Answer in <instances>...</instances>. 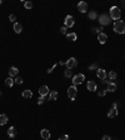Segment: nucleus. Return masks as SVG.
Listing matches in <instances>:
<instances>
[{
    "instance_id": "34",
    "label": "nucleus",
    "mask_w": 125,
    "mask_h": 140,
    "mask_svg": "<svg viewBox=\"0 0 125 140\" xmlns=\"http://www.w3.org/2000/svg\"><path fill=\"white\" fill-rule=\"evenodd\" d=\"M43 103H44V96H40L39 99H38V104H39V105H41Z\"/></svg>"
},
{
    "instance_id": "9",
    "label": "nucleus",
    "mask_w": 125,
    "mask_h": 140,
    "mask_svg": "<svg viewBox=\"0 0 125 140\" xmlns=\"http://www.w3.org/2000/svg\"><path fill=\"white\" fill-rule=\"evenodd\" d=\"M96 76L103 81V80H105V79H106L108 74H106V71H105L104 69H98V70H96Z\"/></svg>"
},
{
    "instance_id": "20",
    "label": "nucleus",
    "mask_w": 125,
    "mask_h": 140,
    "mask_svg": "<svg viewBox=\"0 0 125 140\" xmlns=\"http://www.w3.org/2000/svg\"><path fill=\"white\" fill-rule=\"evenodd\" d=\"M21 95H23V98H25V99H31L33 98L31 90H24L23 93H21Z\"/></svg>"
},
{
    "instance_id": "14",
    "label": "nucleus",
    "mask_w": 125,
    "mask_h": 140,
    "mask_svg": "<svg viewBox=\"0 0 125 140\" xmlns=\"http://www.w3.org/2000/svg\"><path fill=\"white\" fill-rule=\"evenodd\" d=\"M16 134H18V131H16V129H15L14 126H10V128L8 129V135H9L10 138H15Z\"/></svg>"
},
{
    "instance_id": "38",
    "label": "nucleus",
    "mask_w": 125,
    "mask_h": 140,
    "mask_svg": "<svg viewBox=\"0 0 125 140\" xmlns=\"http://www.w3.org/2000/svg\"><path fill=\"white\" fill-rule=\"evenodd\" d=\"M111 108H118V104H116V103H113V106H111Z\"/></svg>"
},
{
    "instance_id": "11",
    "label": "nucleus",
    "mask_w": 125,
    "mask_h": 140,
    "mask_svg": "<svg viewBox=\"0 0 125 140\" xmlns=\"http://www.w3.org/2000/svg\"><path fill=\"white\" fill-rule=\"evenodd\" d=\"M39 94H40V96H45V95L49 94V88L46 85H41L39 88Z\"/></svg>"
},
{
    "instance_id": "4",
    "label": "nucleus",
    "mask_w": 125,
    "mask_h": 140,
    "mask_svg": "<svg viewBox=\"0 0 125 140\" xmlns=\"http://www.w3.org/2000/svg\"><path fill=\"white\" fill-rule=\"evenodd\" d=\"M76 94H78V89H76V86H75V85H71V86L68 89V96L71 99V100L75 99Z\"/></svg>"
},
{
    "instance_id": "12",
    "label": "nucleus",
    "mask_w": 125,
    "mask_h": 140,
    "mask_svg": "<svg viewBox=\"0 0 125 140\" xmlns=\"http://www.w3.org/2000/svg\"><path fill=\"white\" fill-rule=\"evenodd\" d=\"M40 135L44 140H49L50 139V131H49L48 129H43V130L40 131Z\"/></svg>"
},
{
    "instance_id": "24",
    "label": "nucleus",
    "mask_w": 125,
    "mask_h": 140,
    "mask_svg": "<svg viewBox=\"0 0 125 140\" xmlns=\"http://www.w3.org/2000/svg\"><path fill=\"white\" fill-rule=\"evenodd\" d=\"M108 76H109V79H110V80H115V79H116V73L111 70V71L109 73V74H108Z\"/></svg>"
},
{
    "instance_id": "33",
    "label": "nucleus",
    "mask_w": 125,
    "mask_h": 140,
    "mask_svg": "<svg viewBox=\"0 0 125 140\" xmlns=\"http://www.w3.org/2000/svg\"><path fill=\"white\" fill-rule=\"evenodd\" d=\"M103 30H104V29H103V26L96 28V33H98V35H99V34H101V33H103Z\"/></svg>"
},
{
    "instance_id": "13",
    "label": "nucleus",
    "mask_w": 125,
    "mask_h": 140,
    "mask_svg": "<svg viewBox=\"0 0 125 140\" xmlns=\"http://www.w3.org/2000/svg\"><path fill=\"white\" fill-rule=\"evenodd\" d=\"M98 40H99L100 44H105V43L108 41V35L104 34V33H101V34L98 35Z\"/></svg>"
},
{
    "instance_id": "6",
    "label": "nucleus",
    "mask_w": 125,
    "mask_h": 140,
    "mask_svg": "<svg viewBox=\"0 0 125 140\" xmlns=\"http://www.w3.org/2000/svg\"><path fill=\"white\" fill-rule=\"evenodd\" d=\"M78 65V60L75 59V58H70V59H68V61H66V66H68V69H74L75 66Z\"/></svg>"
},
{
    "instance_id": "7",
    "label": "nucleus",
    "mask_w": 125,
    "mask_h": 140,
    "mask_svg": "<svg viewBox=\"0 0 125 140\" xmlns=\"http://www.w3.org/2000/svg\"><path fill=\"white\" fill-rule=\"evenodd\" d=\"M75 24V20L71 15H68L66 18H65V26L66 28H73Z\"/></svg>"
},
{
    "instance_id": "22",
    "label": "nucleus",
    "mask_w": 125,
    "mask_h": 140,
    "mask_svg": "<svg viewBox=\"0 0 125 140\" xmlns=\"http://www.w3.org/2000/svg\"><path fill=\"white\" fill-rule=\"evenodd\" d=\"M14 80H13V78H8L6 80H5V85H6L8 88H11L13 85H14Z\"/></svg>"
},
{
    "instance_id": "36",
    "label": "nucleus",
    "mask_w": 125,
    "mask_h": 140,
    "mask_svg": "<svg viewBox=\"0 0 125 140\" xmlns=\"http://www.w3.org/2000/svg\"><path fill=\"white\" fill-rule=\"evenodd\" d=\"M103 140H111V139H110V136H108V135H104V136H103Z\"/></svg>"
},
{
    "instance_id": "15",
    "label": "nucleus",
    "mask_w": 125,
    "mask_h": 140,
    "mask_svg": "<svg viewBox=\"0 0 125 140\" xmlns=\"http://www.w3.org/2000/svg\"><path fill=\"white\" fill-rule=\"evenodd\" d=\"M18 73H19V70H18V68H15V66H11V68L9 69V75H10V78L16 76V75H18Z\"/></svg>"
},
{
    "instance_id": "1",
    "label": "nucleus",
    "mask_w": 125,
    "mask_h": 140,
    "mask_svg": "<svg viewBox=\"0 0 125 140\" xmlns=\"http://www.w3.org/2000/svg\"><path fill=\"white\" fill-rule=\"evenodd\" d=\"M114 31L118 33V34H125V23L121 20L116 21L114 24Z\"/></svg>"
},
{
    "instance_id": "5",
    "label": "nucleus",
    "mask_w": 125,
    "mask_h": 140,
    "mask_svg": "<svg viewBox=\"0 0 125 140\" xmlns=\"http://www.w3.org/2000/svg\"><path fill=\"white\" fill-rule=\"evenodd\" d=\"M85 80V76L83 74H76L73 78V85H78V84H81Z\"/></svg>"
},
{
    "instance_id": "32",
    "label": "nucleus",
    "mask_w": 125,
    "mask_h": 140,
    "mask_svg": "<svg viewBox=\"0 0 125 140\" xmlns=\"http://www.w3.org/2000/svg\"><path fill=\"white\" fill-rule=\"evenodd\" d=\"M58 140H69V136L68 135H60Z\"/></svg>"
},
{
    "instance_id": "21",
    "label": "nucleus",
    "mask_w": 125,
    "mask_h": 140,
    "mask_svg": "<svg viewBox=\"0 0 125 140\" xmlns=\"http://www.w3.org/2000/svg\"><path fill=\"white\" fill-rule=\"evenodd\" d=\"M8 123V116L5 114H0V125H5Z\"/></svg>"
},
{
    "instance_id": "19",
    "label": "nucleus",
    "mask_w": 125,
    "mask_h": 140,
    "mask_svg": "<svg viewBox=\"0 0 125 140\" xmlns=\"http://www.w3.org/2000/svg\"><path fill=\"white\" fill-rule=\"evenodd\" d=\"M14 30H15L16 34H20V33L23 31V25L19 24V23H15L14 24Z\"/></svg>"
},
{
    "instance_id": "17",
    "label": "nucleus",
    "mask_w": 125,
    "mask_h": 140,
    "mask_svg": "<svg viewBox=\"0 0 125 140\" xmlns=\"http://www.w3.org/2000/svg\"><path fill=\"white\" fill-rule=\"evenodd\" d=\"M66 39H68V40H70V41H75L78 39V35L75 34V33H68V34H66Z\"/></svg>"
},
{
    "instance_id": "10",
    "label": "nucleus",
    "mask_w": 125,
    "mask_h": 140,
    "mask_svg": "<svg viewBox=\"0 0 125 140\" xmlns=\"http://www.w3.org/2000/svg\"><path fill=\"white\" fill-rule=\"evenodd\" d=\"M78 10L80 13H86V11H88V4L84 3V1H80L78 4Z\"/></svg>"
},
{
    "instance_id": "41",
    "label": "nucleus",
    "mask_w": 125,
    "mask_h": 140,
    "mask_svg": "<svg viewBox=\"0 0 125 140\" xmlns=\"http://www.w3.org/2000/svg\"><path fill=\"white\" fill-rule=\"evenodd\" d=\"M0 4H1V0H0Z\"/></svg>"
},
{
    "instance_id": "8",
    "label": "nucleus",
    "mask_w": 125,
    "mask_h": 140,
    "mask_svg": "<svg viewBox=\"0 0 125 140\" xmlns=\"http://www.w3.org/2000/svg\"><path fill=\"white\" fill-rule=\"evenodd\" d=\"M103 83L106 84V91H115L116 90V85L113 81H108V80H103Z\"/></svg>"
},
{
    "instance_id": "23",
    "label": "nucleus",
    "mask_w": 125,
    "mask_h": 140,
    "mask_svg": "<svg viewBox=\"0 0 125 140\" xmlns=\"http://www.w3.org/2000/svg\"><path fill=\"white\" fill-rule=\"evenodd\" d=\"M58 91L56 90H53L51 93H50V100H56L58 99Z\"/></svg>"
},
{
    "instance_id": "3",
    "label": "nucleus",
    "mask_w": 125,
    "mask_h": 140,
    "mask_svg": "<svg viewBox=\"0 0 125 140\" xmlns=\"http://www.w3.org/2000/svg\"><path fill=\"white\" fill-rule=\"evenodd\" d=\"M99 21H100L101 26H104V25H109V24H110V21H111V19H110V16H109V15L103 14V15H100V16H99Z\"/></svg>"
},
{
    "instance_id": "37",
    "label": "nucleus",
    "mask_w": 125,
    "mask_h": 140,
    "mask_svg": "<svg viewBox=\"0 0 125 140\" xmlns=\"http://www.w3.org/2000/svg\"><path fill=\"white\" fill-rule=\"evenodd\" d=\"M55 66H56V65H53V68H50V69H48V73H49V74H50V73L53 71V69H54V68H55Z\"/></svg>"
},
{
    "instance_id": "35",
    "label": "nucleus",
    "mask_w": 125,
    "mask_h": 140,
    "mask_svg": "<svg viewBox=\"0 0 125 140\" xmlns=\"http://www.w3.org/2000/svg\"><path fill=\"white\" fill-rule=\"evenodd\" d=\"M93 69H99V68H98V65H96V64H93V65H90V66H89V70H93Z\"/></svg>"
},
{
    "instance_id": "16",
    "label": "nucleus",
    "mask_w": 125,
    "mask_h": 140,
    "mask_svg": "<svg viewBox=\"0 0 125 140\" xmlns=\"http://www.w3.org/2000/svg\"><path fill=\"white\" fill-rule=\"evenodd\" d=\"M86 88H88V90H90V91H95L96 90V84L94 81H88Z\"/></svg>"
},
{
    "instance_id": "25",
    "label": "nucleus",
    "mask_w": 125,
    "mask_h": 140,
    "mask_svg": "<svg viewBox=\"0 0 125 140\" xmlns=\"http://www.w3.org/2000/svg\"><path fill=\"white\" fill-rule=\"evenodd\" d=\"M24 6H25V9H31L33 8V3L31 1H24Z\"/></svg>"
},
{
    "instance_id": "39",
    "label": "nucleus",
    "mask_w": 125,
    "mask_h": 140,
    "mask_svg": "<svg viewBox=\"0 0 125 140\" xmlns=\"http://www.w3.org/2000/svg\"><path fill=\"white\" fill-rule=\"evenodd\" d=\"M121 5H123V8H125V0H123V1H121Z\"/></svg>"
},
{
    "instance_id": "29",
    "label": "nucleus",
    "mask_w": 125,
    "mask_h": 140,
    "mask_svg": "<svg viewBox=\"0 0 125 140\" xmlns=\"http://www.w3.org/2000/svg\"><path fill=\"white\" fill-rule=\"evenodd\" d=\"M89 18L94 20V19L96 18V13H95V11H90V13H89Z\"/></svg>"
},
{
    "instance_id": "2",
    "label": "nucleus",
    "mask_w": 125,
    "mask_h": 140,
    "mask_svg": "<svg viewBox=\"0 0 125 140\" xmlns=\"http://www.w3.org/2000/svg\"><path fill=\"white\" fill-rule=\"evenodd\" d=\"M120 16H121V11H120V9H119L118 6L110 8V19L119 20V19H120Z\"/></svg>"
},
{
    "instance_id": "40",
    "label": "nucleus",
    "mask_w": 125,
    "mask_h": 140,
    "mask_svg": "<svg viewBox=\"0 0 125 140\" xmlns=\"http://www.w3.org/2000/svg\"><path fill=\"white\" fill-rule=\"evenodd\" d=\"M0 98H1V91H0Z\"/></svg>"
},
{
    "instance_id": "28",
    "label": "nucleus",
    "mask_w": 125,
    "mask_h": 140,
    "mask_svg": "<svg viewBox=\"0 0 125 140\" xmlns=\"http://www.w3.org/2000/svg\"><path fill=\"white\" fill-rule=\"evenodd\" d=\"M99 96H105V94H106V89H101V90H99Z\"/></svg>"
},
{
    "instance_id": "30",
    "label": "nucleus",
    "mask_w": 125,
    "mask_h": 140,
    "mask_svg": "<svg viewBox=\"0 0 125 140\" xmlns=\"http://www.w3.org/2000/svg\"><path fill=\"white\" fill-rule=\"evenodd\" d=\"M60 33H61V34H68V28L66 26H63L61 29H60Z\"/></svg>"
},
{
    "instance_id": "31",
    "label": "nucleus",
    "mask_w": 125,
    "mask_h": 140,
    "mask_svg": "<svg viewBox=\"0 0 125 140\" xmlns=\"http://www.w3.org/2000/svg\"><path fill=\"white\" fill-rule=\"evenodd\" d=\"M9 19H10V21H13V23L15 24V20H16V16H15L14 14H11V15H10V16H9Z\"/></svg>"
},
{
    "instance_id": "26",
    "label": "nucleus",
    "mask_w": 125,
    "mask_h": 140,
    "mask_svg": "<svg viewBox=\"0 0 125 140\" xmlns=\"http://www.w3.org/2000/svg\"><path fill=\"white\" fill-rule=\"evenodd\" d=\"M65 76H66V78H71V76H73V73H71V70H70V69L65 70Z\"/></svg>"
},
{
    "instance_id": "27",
    "label": "nucleus",
    "mask_w": 125,
    "mask_h": 140,
    "mask_svg": "<svg viewBox=\"0 0 125 140\" xmlns=\"http://www.w3.org/2000/svg\"><path fill=\"white\" fill-rule=\"evenodd\" d=\"M14 81H15V84H19V85H20V84H23V81H24V80H23V78L18 76V78H16V79H15Z\"/></svg>"
},
{
    "instance_id": "18",
    "label": "nucleus",
    "mask_w": 125,
    "mask_h": 140,
    "mask_svg": "<svg viewBox=\"0 0 125 140\" xmlns=\"http://www.w3.org/2000/svg\"><path fill=\"white\" fill-rule=\"evenodd\" d=\"M118 115V109L116 108H111L109 111H108V116L109 118H115Z\"/></svg>"
}]
</instances>
